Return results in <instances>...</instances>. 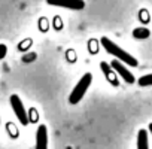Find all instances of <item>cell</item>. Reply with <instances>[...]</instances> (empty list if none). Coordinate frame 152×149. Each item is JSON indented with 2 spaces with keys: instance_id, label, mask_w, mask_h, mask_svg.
Here are the masks:
<instances>
[{
  "instance_id": "obj_1",
  "label": "cell",
  "mask_w": 152,
  "mask_h": 149,
  "mask_svg": "<svg viewBox=\"0 0 152 149\" xmlns=\"http://www.w3.org/2000/svg\"><path fill=\"white\" fill-rule=\"evenodd\" d=\"M102 46L109 52V54H112L113 57H116L118 60H121V61H124L125 64H128V66H131V67H136L137 66V60L133 57V55H130L128 52H125L122 48H119L116 43H113L110 39H107V37H102Z\"/></svg>"
},
{
  "instance_id": "obj_9",
  "label": "cell",
  "mask_w": 152,
  "mask_h": 149,
  "mask_svg": "<svg viewBox=\"0 0 152 149\" xmlns=\"http://www.w3.org/2000/svg\"><path fill=\"white\" fill-rule=\"evenodd\" d=\"M139 85H140V87H149V85H152V73L142 76V78L139 79Z\"/></svg>"
},
{
  "instance_id": "obj_7",
  "label": "cell",
  "mask_w": 152,
  "mask_h": 149,
  "mask_svg": "<svg viewBox=\"0 0 152 149\" xmlns=\"http://www.w3.org/2000/svg\"><path fill=\"white\" fill-rule=\"evenodd\" d=\"M137 149H149L148 145V131L140 130L137 133Z\"/></svg>"
},
{
  "instance_id": "obj_8",
  "label": "cell",
  "mask_w": 152,
  "mask_h": 149,
  "mask_svg": "<svg viewBox=\"0 0 152 149\" xmlns=\"http://www.w3.org/2000/svg\"><path fill=\"white\" fill-rule=\"evenodd\" d=\"M133 36L136 39H146V37H149V30L148 28H136L133 31Z\"/></svg>"
},
{
  "instance_id": "obj_11",
  "label": "cell",
  "mask_w": 152,
  "mask_h": 149,
  "mask_svg": "<svg viewBox=\"0 0 152 149\" xmlns=\"http://www.w3.org/2000/svg\"><path fill=\"white\" fill-rule=\"evenodd\" d=\"M6 52H8V48H6L3 43H0V60H2V58H5Z\"/></svg>"
},
{
  "instance_id": "obj_10",
  "label": "cell",
  "mask_w": 152,
  "mask_h": 149,
  "mask_svg": "<svg viewBox=\"0 0 152 149\" xmlns=\"http://www.w3.org/2000/svg\"><path fill=\"white\" fill-rule=\"evenodd\" d=\"M100 66H102V69H103V72H104V73H107V76H109V81H110L112 84H116V81H115V78H113V74H112V73L109 72V67H107V64H106V63L103 61V63H102Z\"/></svg>"
},
{
  "instance_id": "obj_4",
  "label": "cell",
  "mask_w": 152,
  "mask_h": 149,
  "mask_svg": "<svg viewBox=\"0 0 152 149\" xmlns=\"http://www.w3.org/2000/svg\"><path fill=\"white\" fill-rule=\"evenodd\" d=\"M46 3L51 6H58V8H66L73 11H81L85 8L84 0H46Z\"/></svg>"
},
{
  "instance_id": "obj_6",
  "label": "cell",
  "mask_w": 152,
  "mask_h": 149,
  "mask_svg": "<svg viewBox=\"0 0 152 149\" xmlns=\"http://www.w3.org/2000/svg\"><path fill=\"white\" fill-rule=\"evenodd\" d=\"M36 149H48V131L45 125H39L36 131Z\"/></svg>"
},
{
  "instance_id": "obj_5",
  "label": "cell",
  "mask_w": 152,
  "mask_h": 149,
  "mask_svg": "<svg viewBox=\"0 0 152 149\" xmlns=\"http://www.w3.org/2000/svg\"><path fill=\"white\" fill-rule=\"evenodd\" d=\"M112 67H113V70L119 74L121 78H124L125 82H128V84H133V82H134V76L130 73V70H128L125 66H122L118 60H113V61H112Z\"/></svg>"
},
{
  "instance_id": "obj_2",
  "label": "cell",
  "mask_w": 152,
  "mask_h": 149,
  "mask_svg": "<svg viewBox=\"0 0 152 149\" xmlns=\"http://www.w3.org/2000/svg\"><path fill=\"white\" fill-rule=\"evenodd\" d=\"M91 81H93L91 73H85L84 76L81 78V81L78 82V85L75 87V90H73V91L70 93V96H69V102H70L72 104H76L78 102L82 100V97L85 96L87 90H88L90 85H91Z\"/></svg>"
},
{
  "instance_id": "obj_3",
  "label": "cell",
  "mask_w": 152,
  "mask_h": 149,
  "mask_svg": "<svg viewBox=\"0 0 152 149\" xmlns=\"http://www.w3.org/2000/svg\"><path fill=\"white\" fill-rule=\"evenodd\" d=\"M11 106H12V109H14L17 118L20 119V122H21L23 125H27V124H28V115H27V112H26V107H24L21 99H20L17 94H12V96H11Z\"/></svg>"
}]
</instances>
